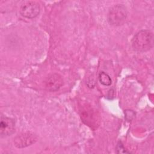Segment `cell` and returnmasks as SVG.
Masks as SVG:
<instances>
[{"label":"cell","mask_w":154,"mask_h":154,"mask_svg":"<svg viewBox=\"0 0 154 154\" xmlns=\"http://www.w3.org/2000/svg\"><path fill=\"white\" fill-rule=\"evenodd\" d=\"M15 122L11 118L5 116H1L0 135L1 137L10 135L14 132Z\"/></svg>","instance_id":"cell-6"},{"label":"cell","mask_w":154,"mask_h":154,"mask_svg":"<svg viewBox=\"0 0 154 154\" xmlns=\"http://www.w3.org/2000/svg\"><path fill=\"white\" fill-rule=\"evenodd\" d=\"M127 16L126 7L123 4H117L109 9L107 14V19L110 25L120 26L124 23Z\"/></svg>","instance_id":"cell-2"},{"label":"cell","mask_w":154,"mask_h":154,"mask_svg":"<svg viewBox=\"0 0 154 154\" xmlns=\"http://www.w3.org/2000/svg\"><path fill=\"white\" fill-rule=\"evenodd\" d=\"M116 153H129L130 152H128L125 148L124 147L123 144L121 141H119L117 145L116 146Z\"/></svg>","instance_id":"cell-9"},{"label":"cell","mask_w":154,"mask_h":154,"mask_svg":"<svg viewBox=\"0 0 154 154\" xmlns=\"http://www.w3.org/2000/svg\"><path fill=\"white\" fill-rule=\"evenodd\" d=\"M63 83L61 76L59 74L53 73L46 78L45 81V87L49 91H55L62 86Z\"/></svg>","instance_id":"cell-7"},{"label":"cell","mask_w":154,"mask_h":154,"mask_svg":"<svg viewBox=\"0 0 154 154\" xmlns=\"http://www.w3.org/2000/svg\"><path fill=\"white\" fill-rule=\"evenodd\" d=\"M82 121L87 126L96 128L99 124V119L96 113L90 107H85L81 111Z\"/></svg>","instance_id":"cell-5"},{"label":"cell","mask_w":154,"mask_h":154,"mask_svg":"<svg viewBox=\"0 0 154 154\" xmlns=\"http://www.w3.org/2000/svg\"><path fill=\"white\" fill-rule=\"evenodd\" d=\"M37 137L31 132H25L17 135L14 139V146L19 149L24 148L35 143Z\"/></svg>","instance_id":"cell-4"},{"label":"cell","mask_w":154,"mask_h":154,"mask_svg":"<svg viewBox=\"0 0 154 154\" xmlns=\"http://www.w3.org/2000/svg\"><path fill=\"white\" fill-rule=\"evenodd\" d=\"M98 78L100 83L103 85L109 86L112 83V80L109 75L104 72H101L99 73Z\"/></svg>","instance_id":"cell-8"},{"label":"cell","mask_w":154,"mask_h":154,"mask_svg":"<svg viewBox=\"0 0 154 154\" xmlns=\"http://www.w3.org/2000/svg\"><path fill=\"white\" fill-rule=\"evenodd\" d=\"M40 11V6L36 1H28L24 2L20 6V14L28 19H33L37 17Z\"/></svg>","instance_id":"cell-3"},{"label":"cell","mask_w":154,"mask_h":154,"mask_svg":"<svg viewBox=\"0 0 154 154\" xmlns=\"http://www.w3.org/2000/svg\"><path fill=\"white\" fill-rule=\"evenodd\" d=\"M154 43L153 33L148 29H142L134 36L132 42V48L137 52H144L150 50Z\"/></svg>","instance_id":"cell-1"},{"label":"cell","mask_w":154,"mask_h":154,"mask_svg":"<svg viewBox=\"0 0 154 154\" xmlns=\"http://www.w3.org/2000/svg\"><path fill=\"white\" fill-rule=\"evenodd\" d=\"M125 118L128 121H131L135 116V112L132 110H126L125 111Z\"/></svg>","instance_id":"cell-10"}]
</instances>
